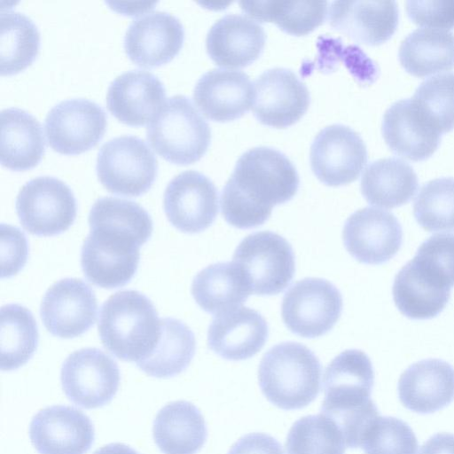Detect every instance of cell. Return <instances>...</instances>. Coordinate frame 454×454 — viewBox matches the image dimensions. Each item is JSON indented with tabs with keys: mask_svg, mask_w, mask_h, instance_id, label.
<instances>
[{
	"mask_svg": "<svg viewBox=\"0 0 454 454\" xmlns=\"http://www.w3.org/2000/svg\"><path fill=\"white\" fill-rule=\"evenodd\" d=\"M300 179L291 160L279 151L259 146L245 152L221 194L225 221L238 229L263 224L272 208L297 193Z\"/></svg>",
	"mask_w": 454,
	"mask_h": 454,
	"instance_id": "1",
	"label": "cell"
},
{
	"mask_svg": "<svg viewBox=\"0 0 454 454\" xmlns=\"http://www.w3.org/2000/svg\"><path fill=\"white\" fill-rule=\"evenodd\" d=\"M98 327L108 351L119 359L137 363L153 350L160 333V320L145 295L125 290L104 302Z\"/></svg>",
	"mask_w": 454,
	"mask_h": 454,
	"instance_id": "2",
	"label": "cell"
},
{
	"mask_svg": "<svg viewBox=\"0 0 454 454\" xmlns=\"http://www.w3.org/2000/svg\"><path fill=\"white\" fill-rule=\"evenodd\" d=\"M321 364L306 346L294 341L270 348L262 356L258 379L270 403L283 410L306 407L320 390Z\"/></svg>",
	"mask_w": 454,
	"mask_h": 454,
	"instance_id": "3",
	"label": "cell"
},
{
	"mask_svg": "<svg viewBox=\"0 0 454 454\" xmlns=\"http://www.w3.org/2000/svg\"><path fill=\"white\" fill-rule=\"evenodd\" d=\"M146 138L166 160L178 165L198 161L211 141L209 125L185 96L167 99L150 121Z\"/></svg>",
	"mask_w": 454,
	"mask_h": 454,
	"instance_id": "4",
	"label": "cell"
},
{
	"mask_svg": "<svg viewBox=\"0 0 454 454\" xmlns=\"http://www.w3.org/2000/svg\"><path fill=\"white\" fill-rule=\"evenodd\" d=\"M243 272L253 294L276 295L292 281L295 260L289 242L278 233L265 231L247 235L232 258Z\"/></svg>",
	"mask_w": 454,
	"mask_h": 454,
	"instance_id": "5",
	"label": "cell"
},
{
	"mask_svg": "<svg viewBox=\"0 0 454 454\" xmlns=\"http://www.w3.org/2000/svg\"><path fill=\"white\" fill-rule=\"evenodd\" d=\"M157 160L145 142L135 136H120L99 149L96 170L103 186L110 192L137 197L153 185Z\"/></svg>",
	"mask_w": 454,
	"mask_h": 454,
	"instance_id": "6",
	"label": "cell"
},
{
	"mask_svg": "<svg viewBox=\"0 0 454 454\" xmlns=\"http://www.w3.org/2000/svg\"><path fill=\"white\" fill-rule=\"evenodd\" d=\"M342 311V296L326 279L305 278L285 294L281 314L286 326L303 338H317L333 328Z\"/></svg>",
	"mask_w": 454,
	"mask_h": 454,
	"instance_id": "7",
	"label": "cell"
},
{
	"mask_svg": "<svg viewBox=\"0 0 454 454\" xmlns=\"http://www.w3.org/2000/svg\"><path fill=\"white\" fill-rule=\"evenodd\" d=\"M16 211L23 228L37 236H54L69 229L76 216L71 189L52 176L26 183L16 199Z\"/></svg>",
	"mask_w": 454,
	"mask_h": 454,
	"instance_id": "8",
	"label": "cell"
},
{
	"mask_svg": "<svg viewBox=\"0 0 454 454\" xmlns=\"http://www.w3.org/2000/svg\"><path fill=\"white\" fill-rule=\"evenodd\" d=\"M62 388L76 405L94 409L108 403L120 383L116 362L96 348H86L70 354L60 372Z\"/></svg>",
	"mask_w": 454,
	"mask_h": 454,
	"instance_id": "9",
	"label": "cell"
},
{
	"mask_svg": "<svg viewBox=\"0 0 454 454\" xmlns=\"http://www.w3.org/2000/svg\"><path fill=\"white\" fill-rule=\"evenodd\" d=\"M140 247L129 236L105 229H90L81 252L84 276L99 287L123 286L137 272Z\"/></svg>",
	"mask_w": 454,
	"mask_h": 454,
	"instance_id": "10",
	"label": "cell"
},
{
	"mask_svg": "<svg viewBox=\"0 0 454 454\" xmlns=\"http://www.w3.org/2000/svg\"><path fill=\"white\" fill-rule=\"evenodd\" d=\"M314 175L328 186L356 181L367 162V150L361 137L351 128L333 124L315 137L309 153Z\"/></svg>",
	"mask_w": 454,
	"mask_h": 454,
	"instance_id": "11",
	"label": "cell"
},
{
	"mask_svg": "<svg viewBox=\"0 0 454 454\" xmlns=\"http://www.w3.org/2000/svg\"><path fill=\"white\" fill-rule=\"evenodd\" d=\"M106 115L97 103L73 98L59 102L48 113L44 129L49 145L62 154H79L103 137Z\"/></svg>",
	"mask_w": 454,
	"mask_h": 454,
	"instance_id": "12",
	"label": "cell"
},
{
	"mask_svg": "<svg viewBox=\"0 0 454 454\" xmlns=\"http://www.w3.org/2000/svg\"><path fill=\"white\" fill-rule=\"evenodd\" d=\"M163 204L174 227L185 233H198L214 223L218 214V192L207 176L187 170L168 184Z\"/></svg>",
	"mask_w": 454,
	"mask_h": 454,
	"instance_id": "13",
	"label": "cell"
},
{
	"mask_svg": "<svg viewBox=\"0 0 454 454\" xmlns=\"http://www.w3.org/2000/svg\"><path fill=\"white\" fill-rule=\"evenodd\" d=\"M342 238L347 251L356 261L379 265L388 262L399 251L403 230L392 213L367 207L356 210L346 220Z\"/></svg>",
	"mask_w": 454,
	"mask_h": 454,
	"instance_id": "14",
	"label": "cell"
},
{
	"mask_svg": "<svg viewBox=\"0 0 454 454\" xmlns=\"http://www.w3.org/2000/svg\"><path fill=\"white\" fill-rule=\"evenodd\" d=\"M374 372L369 356L359 349H347L335 356L325 370V398L320 413L332 415L369 403Z\"/></svg>",
	"mask_w": 454,
	"mask_h": 454,
	"instance_id": "15",
	"label": "cell"
},
{
	"mask_svg": "<svg viewBox=\"0 0 454 454\" xmlns=\"http://www.w3.org/2000/svg\"><path fill=\"white\" fill-rule=\"evenodd\" d=\"M98 301L82 279L64 278L45 293L40 308L42 321L54 336L70 339L87 332L95 323Z\"/></svg>",
	"mask_w": 454,
	"mask_h": 454,
	"instance_id": "16",
	"label": "cell"
},
{
	"mask_svg": "<svg viewBox=\"0 0 454 454\" xmlns=\"http://www.w3.org/2000/svg\"><path fill=\"white\" fill-rule=\"evenodd\" d=\"M254 89V114L267 126H291L305 114L309 106V92L305 83L286 68L263 72L255 80Z\"/></svg>",
	"mask_w": 454,
	"mask_h": 454,
	"instance_id": "17",
	"label": "cell"
},
{
	"mask_svg": "<svg viewBox=\"0 0 454 454\" xmlns=\"http://www.w3.org/2000/svg\"><path fill=\"white\" fill-rule=\"evenodd\" d=\"M32 444L40 454H84L92 445L95 430L82 411L67 405L46 407L29 426Z\"/></svg>",
	"mask_w": 454,
	"mask_h": 454,
	"instance_id": "18",
	"label": "cell"
},
{
	"mask_svg": "<svg viewBox=\"0 0 454 454\" xmlns=\"http://www.w3.org/2000/svg\"><path fill=\"white\" fill-rule=\"evenodd\" d=\"M184 39L180 20L156 11L132 20L124 35V49L135 64L154 67L170 61L180 51Z\"/></svg>",
	"mask_w": 454,
	"mask_h": 454,
	"instance_id": "19",
	"label": "cell"
},
{
	"mask_svg": "<svg viewBox=\"0 0 454 454\" xmlns=\"http://www.w3.org/2000/svg\"><path fill=\"white\" fill-rule=\"evenodd\" d=\"M254 89L249 76L241 72L212 69L196 82L193 99L208 119L225 122L243 116L253 106Z\"/></svg>",
	"mask_w": 454,
	"mask_h": 454,
	"instance_id": "20",
	"label": "cell"
},
{
	"mask_svg": "<svg viewBox=\"0 0 454 454\" xmlns=\"http://www.w3.org/2000/svg\"><path fill=\"white\" fill-rule=\"evenodd\" d=\"M269 336V326L256 310L240 306L215 317L207 331L208 348L232 361L248 359L258 353Z\"/></svg>",
	"mask_w": 454,
	"mask_h": 454,
	"instance_id": "21",
	"label": "cell"
},
{
	"mask_svg": "<svg viewBox=\"0 0 454 454\" xmlns=\"http://www.w3.org/2000/svg\"><path fill=\"white\" fill-rule=\"evenodd\" d=\"M265 42L262 27L254 20L239 14H228L209 28L206 48L217 66L242 68L261 56Z\"/></svg>",
	"mask_w": 454,
	"mask_h": 454,
	"instance_id": "22",
	"label": "cell"
},
{
	"mask_svg": "<svg viewBox=\"0 0 454 454\" xmlns=\"http://www.w3.org/2000/svg\"><path fill=\"white\" fill-rule=\"evenodd\" d=\"M329 24L356 43L375 46L395 32L398 9L394 1H335L329 9Z\"/></svg>",
	"mask_w": 454,
	"mask_h": 454,
	"instance_id": "23",
	"label": "cell"
},
{
	"mask_svg": "<svg viewBox=\"0 0 454 454\" xmlns=\"http://www.w3.org/2000/svg\"><path fill=\"white\" fill-rule=\"evenodd\" d=\"M398 395L403 405L418 413H433L454 400V368L430 358L410 365L400 376Z\"/></svg>",
	"mask_w": 454,
	"mask_h": 454,
	"instance_id": "24",
	"label": "cell"
},
{
	"mask_svg": "<svg viewBox=\"0 0 454 454\" xmlns=\"http://www.w3.org/2000/svg\"><path fill=\"white\" fill-rule=\"evenodd\" d=\"M165 97V87L158 77L145 70H130L110 83L106 105L120 121L142 126L152 120Z\"/></svg>",
	"mask_w": 454,
	"mask_h": 454,
	"instance_id": "25",
	"label": "cell"
},
{
	"mask_svg": "<svg viewBox=\"0 0 454 454\" xmlns=\"http://www.w3.org/2000/svg\"><path fill=\"white\" fill-rule=\"evenodd\" d=\"M381 129L389 149L413 161L432 156L442 135L421 117L411 98L396 101L387 109Z\"/></svg>",
	"mask_w": 454,
	"mask_h": 454,
	"instance_id": "26",
	"label": "cell"
},
{
	"mask_svg": "<svg viewBox=\"0 0 454 454\" xmlns=\"http://www.w3.org/2000/svg\"><path fill=\"white\" fill-rule=\"evenodd\" d=\"M393 299L399 311L411 319H430L443 310L450 288L442 285L414 259L396 274Z\"/></svg>",
	"mask_w": 454,
	"mask_h": 454,
	"instance_id": "27",
	"label": "cell"
},
{
	"mask_svg": "<svg viewBox=\"0 0 454 454\" xmlns=\"http://www.w3.org/2000/svg\"><path fill=\"white\" fill-rule=\"evenodd\" d=\"M153 435L164 454H196L206 442L207 430L194 404L176 401L159 411L153 420Z\"/></svg>",
	"mask_w": 454,
	"mask_h": 454,
	"instance_id": "28",
	"label": "cell"
},
{
	"mask_svg": "<svg viewBox=\"0 0 454 454\" xmlns=\"http://www.w3.org/2000/svg\"><path fill=\"white\" fill-rule=\"evenodd\" d=\"M1 164L14 171L35 167L44 154L45 141L40 122L20 108H7L0 114Z\"/></svg>",
	"mask_w": 454,
	"mask_h": 454,
	"instance_id": "29",
	"label": "cell"
},
{
	"mask_svg": "<svg viewBox=\"0 0 454 454\" xmlns=\"http://www.w3.org/2000/svg\"><path fill=\"white\" fill-rule=\"evenodd\" d=\"M252 294L240 269L232 262H216L193 278L192 294L206 312L218 315L239 307Z\"/></svg>",
	"mask_w": 454,
	"mask_h": 454,
	"instance_id": "30",
	"label": "cell"
},
{
	"mask_svg": "<svg viewBox=\"0 0 454 454\" xmlns=\"http://www.w3.org/2000/svg\"><path fill=\"white\" fill-rule=\"evenodd\" d=\"M418 187L413 168L397 158H384L370 163L361 179V192L366 201L384 208L406 204Z\"/></svg>",
	"mask_w": 454,
	"mask_h": 454,
	"instance_id": "31",
	"label": "cell"
},
{
	"mask_svg": "<svg viewBox=\"0 0 454 454\" xmlns=\"http://www.w3.org/2000/svg\"><path fill=\"white\" fill-rule=\"evenodd\" d=\"M399 61L417 77L454 68V34L442 29L418 28L401 43Z\"/></svg>",
	"mask_w": 454,
	"mask_h": 454,
	"instance_id": "32",
	"label": "cell"
},
{
	"mask_svg": "<svg viewBox=\"0 0 454 454\" xmlns=\"http://www.w3.org/2000/svg\"><path fill=\"white\" fill-rule=\"evenodd\" d=\"M195 349L193 332L181 320L166 317L160 319V333L153 350L136 364L150 376L170 378L188 367Z\"/></svg>",
	"mask_w": 454,
	"mask_h": 454,
	"instance_id": "33",
	"label": "cell"
},
{
	"mask_svg": "<svg viewBox=\"0 0 454 454\" xmlns=\"http://www.w3.org/2000/svg\"><path fill=\"white\" fill-rule=\"evenodd\" d=\"M241 10L261 22L276 24L293 35L311 33L325 20L328 3L325 1H252L240 2Z\"/></svg>",
	"mask_w": 454,
	"mask_h": 454,
	"instance_id": "34",
	"label": "cell"
},
{
	"mask_svg": "<svg viewBox=\"0 0 454 454\" xmlns=\"http://www.w3.org/2000/svg\"><path fill=\"white\" fill-rule=\"evenodd\" d=\"M40 48V34L30 18L12 10L0 14V73L17 74L27 68L36 58Z\"/></svg>",
	"mask_w": 454,
	"mask_h": 454,
	"instance_id": "35",
	"label": "cell"
},
{
	"mask_svg": "<svg viewBox=\"0 0 454 454\" xmlns=\"http://www.w3.org/2000/svg\"><path fill=\"white\" fill-rule=\"evenodd\" d=\"M39 333L31 311L7 304L0 311V367L12 371L24 365L37 348Z\"/></svg>",
	"mask_w": 454,
	"mask_h": 454,
	"instance_id": "36",
	"label": "cell"
},
{
	"mask_svg": "<svg viewBox=\"0 0 454 454\" xmlns=\"http://www.w3.org/2000/svg\"><path fill=\"white\" fill-rule=\"evenodd\" d=\"M89 225L130 236L141 245L151 238L153 229L150 215L140 205L115 197H103L93 204Z\"/></svg>",
	"mask_w": 454,
	"mask_h": 454,
	"instance_id": "37",
	"label": "cell"
},
{
	"mask_svg": "<svg viewBox=\"0 0 454 454\" xmlns=\"http://www.w3.org/2000/svg\"><path fill=\"white\" fill-rule=\"evenodd\" d=\"M346 448L339 428L321 413L296 420L286 442V454H345Z\"/></svg>",
	"mask_w": 454,
	"mask_h": 454,
	"instance_id": "38",
	"label": "cell"
},
{
	"mask_svg": "<svg viewBox=\"0 0 454 454\" xmlns=\"http://www.w3.org/2000/svg\"><path fill=\"white\" fill-rule=\"evenodd\" d=\"M411 99L421 117L439 133L454 129V73L425 80Z\"/></svg>",
	"mask_w": 454,
	"mask_h": 454,
	"instance_id": "39",
	"label": "cell"
},
{
	"mask_svg": "<svg viewBox=\"0 0 454 454\" xmlns=\"http://www.w3.org/2000/svg\"><path fill=\"white\" fill-rule=\"evenodd\" d=\"M413 215L427 231H453L454 178L442 177L426 183L414 200Z\"/></svg>",
	"mask_w": 454,
	"mask_h": 454,
	"instance_id": "40",
	"label": "cell"
},
{
	"mask_svg": "<svg viewBox=\"0 0 454 454\" xmlns=\"http://www.w3.org/2000/svg\"><path fill=\"white\" fill-rule=\"evenodd\" d=\"M418 446L416 435L406 422L394 417L379 416L361 448L365 454H416Z\"/></svg>",
	"mask_w": 454,
	"mask_h": 454,
	"instance_id": "41",
	"label": "cell"
},
{
	"mask_svg": "<svg viewBox=\"0 0 454 454\" xmlns=\"http://www.w3.org/2000/svg\"><path fill=\"white\" fill-rule=\"evenodd\" d=\"M413 259L443 286H454V234H435L418 248Z\"/></svg>",
	"mask_w": 454,
	"mask_h": 454,
	"instance_id": "42",
	"label": "cell"
},
{
	"mask_svg": "<svg viewBox=\"0 0 454 454\" xmlns=\"http://www.w3.org/2000/svg\"><path fill=\"white\" fill-rule=\"evenodd\" d=\"M27 254L24 233L17 227L1 224V278L16 275L24 267Z\"/></svg>",
	"mask_w": 454,
	"mask_h": 454,
	"instance_id": "43",
	"label": "cell"
},
{
	"mask_svg": "<svg viewBox=\"0 0 454 454\" xmlns=\"http://www.w3.org/2000/svg\"><path fill=\"white\" fill-rule=\"evenodd\" d=\"M407 15L419 26L454 27V1H408Z\"/></svg>",
	"mask_w": 454,
	"mask_h": 454,
	"instance_id": "44",
	"label": "cell"
},
{
	"mask_svg": "<svg viewBox=\"0 0 454 454\" xmlns=\"http://www.w3.org/2000/svg\"><path fill=\"white\" fill-rule=\"evenodd\" d=\"M228 454H284L281 444L271 435L252 433L238 440Z\"/></svg>",
	"mask_w": 454,
	"mask_h": 454,
	"instance_id": "45",
	"label": "cell"
},
{
	"mask_svg": "<svg viewBox=\"0 0 454 454\" xmlns=\"http://www.w3.org/2000/svg\"><path fill=\"white\" fill-rule=\"evenodd\" d=\"M419 454H454V434H434L424 442Z\"/></svg>",
	"mask_w": 454,
	"mask_h": 454,
	"instance_id": "46",
	"label": "cell"
},
{
	"mask_svg": "<svg viewBox=\"0 0 454 454\" xmlns=\"http://www.w3.org/2000/svg\"><path fill=\"white\" fill-rule=\"evenodd\" d=\"M93 454H139L131 447L123 443H110L97 450Z\"/></svg>",
	"mask_w": 454,
	"mask_h": 454,
	"instance_id": "47",
	"label": "cell"
}]
</instances>
